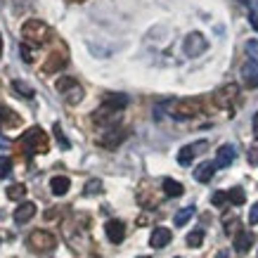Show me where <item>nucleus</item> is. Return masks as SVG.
Here are the masks:
<instances>
[{
  "instance_id": "obj_35",
  "label": "nucleus",
  "mask_w": 258,
  "mask_h": 258,
  "mask_svg": "<svg viewBox=\"0 0 258 258\" xmlns=\"http://www.w3.org/2000/svg\"><path fill=\"white\" fill-rule=\"evenodd\" d=\"M249 22H251V26L258 31V5H253V10H251V15H249Z\"/></svg>"
},
{
  "instance_id": "obj_23",
  "label": "nucleus",
  "mask_w": 258,
  "mask_h": 258,
  "mask_svg": "<svg viewBox=\"0 0 258 258\" xmlns=\"http://www.w3.org/2000/svg\"><path fill=\"white\" fill-rule=\"evenodd\" d=\"M24 197H26V185L15 182V185H10L8 187V199H12V202H22Z\"/></svg>"
},
{
  "instance_id": "obj_9",
  "label": "nucleus",
  "mask_w": 258,
  "mask_h": 258,
  "mask_svg": "<svg viewBox=\"0 0 258 258\" xmlns=\"http://www.w3.org/2000/svg\"><path fill=\"white\" fill-rule=\"evenodd\" d=\"M242 81L246 88H258V62L249 59L242 64Z\"/></svg>"
},
{
  "instance_id": "obj_14",
  "label": "nucleus",
  "mask_w": 258,
  "mask_h": 258,
  "mask_svg": "<svg viewBox=\"0 0 258 258\" xmlns=\"http://www.w3.org/2000/svg\"><path fill=\"white\" fill-rule=\"evenodd\" d=\"M67 67V55H59V52H52V55L45 59V64H43V71L45 74H57L59 69H64Z\"/></svg>"
},
{
  "instance_id": "obj_22",
  "label": "nucleus",
  "mask_w": 258,
  "mask_h": 258,
  "mask_svg": "<svg viewBox=\"0 0 258 258\" xmlns=\"http://www.w3.org/2000/svg\"><path fill=\"white\" fill-rule=\"evenodd\" d=\"M195 216V206H185V209H180L178 213H175V218H173V223H175V227H182L187 225V220Z\"/></svg>"
},
{
  "instance_id": "obj_28",
  "label": "nucleus",
  "mask_w": 258,
  "mask_h": 258,
  "mask_svg": "<svg viewBox=\"0 0 258 258\" xmlns=\"http://www.w3.org/2000/svg\"><path fill=\"white\" fill-rule=\"evenodd\" d=\"M10 173H12V159L0 157V178H10Z\"/></svg>"
},
{
  "instance_id": "obj_5",
  "label": "nucleus",
  "mask_w": 258,
  "mask_h": 258,
  "mask_svg": "<svg viewBox=\"0 0 258 258\" xmlns=\"http://www.w3.org/2000/svg\"><path fill=\"white\" fill-rule=\"evenodd\" d=\"M29 246L33 251H38V253L52 251L57 246V237L52 232H47V230H33L31 235H29Z\"/></svg>"
},
{
  "instance_id": "obj_11",
  "label": "nucleus",
  "mask_w": 258,
  "mask_h": 258,
  "mask_svg": "<svg viewBox=\"0 0 258 258\" xmlns=\"http://www.w3.org/2000/svg\"><path fill=\"white\" fill-rule=\"evenodd\" d=\"M36 216V204L33 202H24L17 206V211H15V223L17 225H24V223H29V220Z\"/></svg>"
},
{
  "instance_id": "obj_34",
  "label": "nucleus",
  "mask_w": 258,
  "mask_h": 258,
  "mask_svg": "<svg viewBox=\"0 0 258 258\" xmlns=\"http://www.w3.org/2000/svg\"><path fill=\"white\" fill-rule=\"evenodd\" d=\"M249 223H251V225H256V223H258V202L251 206V211H249Z\"/></svg>"
},
{
  "instance_id": "obj_7",
  "label": "nucleus",
  "mask_w": 258,
  "mask_h": 258,
  "mask_svg": "<svg viewBox=\"0 0 258 258\" xmlns=\"http://www.w3.org/2000/svg\"><path fill=\"white\" fill-rule=\"evenodd\" d=\"M237 95H239V88H237L235 83H227V86H223L218 93L213 95V100H216V104H218V107L230 109V107H232V102L237 100Z\"/></svg>"
},
{
  "instance_id": "obj_27",
  "label": "nucleus",
  "mask_w": 258,
  "mask_h": 258,
  "mask_svg": "<svg viewBox=\"0 0 258 258\" xmlns=\"http://www.w3.org/2000/svg\"><path fill=\"white\" fill-rule=\"evenodd\" d=\"M52 133H55V138H57V142H59V147H62V149H69V147H71V145H69V140L64 138V133H62V125H59V123H55V125H52Z\"/></svg>"
},
{
  "instance_id": "obj_37",
  "label": "nucleus",
  "mask_w": 258,
  "mask_h": 258,
  "mask_svg": "<svg viewBox=\"0 0 258 258\" xmlns=\"http://www.w3.org/2000/svg\"><path fill=\"white\" fill-rule=\"evenodd\" d=\"M253 138L258 140V111L253 114Z\"/></svg>"
},
{
  "instance_id": "obj_6",
  "label": "nucleus",
  "mask_w": 258,
  "mask_h": 258,
  "mask_svg": "<svg viewBox=\"0 0 258 258\" xmlns=\"http://www.w3.org/2000/svg\"><path fill=\"white\" fill-rule=\"evenodd\" d=\"M206 47H209V40L197 31L187 33V38L182 40V50H185L187 57H199L202 52H206Z\"/></svg>"
},
{
  "instance_id": "obj_2",
  "label": "nucleus",
  "mask_w": 258,
  "mask_h": 258,
  "mask_svg": "<svg viewBox=\"0 0 258 258\" xmlns=\"http://www.w3.org/2000/svg\"><path fill=\"white\" fill-rule=\"evenodd\" d=\"M47 36H50V29H47L45 22H40V19H29V22H24L22 43H26V45H31V47H40L47 40Z\"/></svg>"
},
{
  "instance_id": "obj_31",
  "label": "nucleus",
  "mask_w": 258,
  "mask_h": 258,
  "mask_svg": "<svg viewBox=\"0 0 258 258\" xmlns=\"http://www.w3.org/2000/svg\"><path fill=\"white\" fill-rule=\"evenodd\" d=\"M19 55H22V59H24L26 64H33V47H31V45L22 43V45H19Z\"/></svg>"
},
{
  "instance_id": "obj_20",
  "label": "nucleus",
  "mask_w": 258,
  "mask_h": 258,
  "mask_svg": "<svg viewBox=\"0 0 258 258\" xmlns=\"http://www.w3.org/2000/svg\"><path fill=\"white\" fill-rule=\"evenodd\" d=\"M161 187H164V195L166 197H180L182 192H185V187L180 185L178 180H173V178H164Z\"/></svg>"
},
{
  "instance_id": "obj_29",
  "label": "nucleus",
  "mask_w": 258,
  "mask_h": 258,
  "mask_svg": "<svg viewBox=\"0 0 258 258\" xmlns=\"http://www.w3.org/2000/svg\"><path fill=\"white\" fill-rule=\"evenodd\" d=\"M225 232L227 235H239V232H242V230H239V220L237 218H225Z\"/></svg>"
},
{
  "instance_id": "obj_42",
  "label": "nucleus",
  "mask_w": 258,
  "mask_h": 258,
  "mask_svg": "<svg viewBox=\"0 0 258 258\" xmlns=\"http://www.w3.org/2000/svg\"><path fill=\"white\" fill-rule=\"evenodd\" d=\"M140 258H149V256H140Z\"/></svg>"
},
{
  "instance_id": "obj_13",
  "label": "nucleus",
  "mask_w": 258,
  "mask_h": 258,
  "mask_svg": "<svg viewBox=\"0 0 258 258\" xmlns=\"http://www.w3.org/2000/svg\"><path fill=\"white\" fill-rule=\"evenodd\" d=\"M204 147H206V142H199V145H185V147L178 152V164L180 166H189L192 161H195L197 152L204 149Z\"/></svg>"
},
{
  "instance_id": "obj_30",
  "label": "nucleus",
  "mask_w": 258,
  "mask_h": 258,
  "mask_svg": "<svg viewBox=\"0 0 258 258\" xmlns=\"http://www.w3.org/2000/svg\"><path fill=\"white\" fill-rule=\"evenodd\" d=\"M88 197H93V195H97V192H102V182L97 178H93V180H88V185H86V189H83Z\"/></svg>"
},
{
  "instance_id": "obj_15",
  "label": "nucleus",
  "mask_w": 258,
  "mask_h": 258,
  "mask_svg": "<svg viewBox=\"0 0 258 258\" xmlns=\"http://www.w3.org/2000/svg\"><path fill=\"white\" fill-rule=\"evenodd\" d=\"M0 123L5 125V128H17V125L22 123V116L10 109L8 104H0Z\"/></svg>"
},
{
  "instance_id": "obj_1",
  "label": "nucleus",
  "mask_w": 258,
  "mask_h": 258,
  "mask_svg": "<svg viewBox=\"0 0 258 258\" xmlns=\"http://www.w3.org/2000/svg\"><path fill=\"white\" fill-rule=\"evenodd\" d=\"M19 149H22L26 157H36V154H45L50 149V140H47V133L40 128V125H33L26 133L22 135L19 140Z\"/></svg>"
},
{
  "instance_id": "obj_17",
  "label": "nucleus",
  "mask_w": 258,
  "mask_h": 258,
  "mask_svg": "<svg viewBox=\"0 0 258 258\" xmlns=\"http://www.w3.org/2000/svg\"><path fill=\"white\" fill-rule=\"evenodd\" d=\"M123 138H125L123 131H116V128H114V131H109L107 135H102L100 145L102 147H107V149H114V147H118V145L123 142Z\"/></svg>"
},
{
  "instance_id": "obj_10",
  "label": "nucleus",
  "mask_w": 258,
  "mask_h": 258,
  "mask_svg": "<svg viewBox=\"0 0 258 258\" xmlns=\"http://www.w3.org/2000/svg\"><path fill=\"white\" fill-rule=\"evenodd\" d=\"M237 149L235 145H223V147L216 152V168H227V166L235 161Z\"/></svg>"
},
{
  "instance_id": "obj_12",
  "label": "nucleus",
  "mask_w": 258,
  "mask_h": 258,
  "mask_svg": "<svg viewBox=\"0 0 258 258\" xmlns=\"http://www.w3.org/2000/svg\"><path fill=\"white\" fill-rule=\"evenodd\" d=\"M171 239H173V235L168 227H157V230L152 232V237H149V246H152V249H164Z\"/></svg>"
},
{
  "instance_id": "obj_4",
  "label": "nucleus",
  "mask_w": 258,
  "mask_h": 258,
  "mask_svg": "<svg viewBox=\"0 0 258 258\" xmlns=\"http://www.w3.org/2000/svg\"><path fill=\"white\" fill-rule=\"evenodd\" d=\"M55 88H57V93L67 100V104H79V102L83 100V88L79 86V81L76 79H69V76L57 79Z\"/></svg>"
},
{
  "instance_id": "obj_18",
  "label": "nucleus",
  "mask_w": 258,
  "mask_h": 258,
  "mask_svg": "<svg viewBox=\"0 0 258 258\" xmlns=\"http://www.w3.org/2000/svg\"><path fill=\"white\" fill-rule=\"evenodd\" d=\"M213 173H216V161H204V164L197 166L195 178L199 180V182H209V180L213 178Z\"/></svg>"
},
{
  "instance_id": "obj_16",
  "label": "nucleus",
  "mask_w": 258,
  "mask_h": 258,
  "mask_svg": "<svg viewBox=\"0 0 258 258\" xmlns=\"http://www.w3.org/2000/svg\"><path fill=\"white\" fill-rule=\"evenodd\" d=\"M69 187H71V180L67 175H55V178L50 180V189H52L55 197H64L69 192Z\"/></svg>"
},
{
  "instance_id": "obj_40",
  "label": "nucleus",
  "mask_w": 258,
  "mask_h": 258,
  "mask_svg": "<svg viewBox=\"0 0 258 258\" xmlns=\"http://www.w3.org/2000/svg\"><path fill=\"white\" fill-rule=\"evenodd\" d=\"M237 3H242V5H249V0H237Z\"/></svg>"
},
{
  "instance_id": "obj_25",
  "label": "nucleus",
  "mask_w": 258,
  "mask_h": 258,
  "mask_svg": "<svg viewBox=\"0 0 258 258\" xmlns=\"http://www.w3.org/2000/svg\"><path fill=\"white\" fill-rule=\"evenodd\" d=\"M227 202H232L235 206H242L244 202H246V195H244L242 187H232L230 192H227Z\"/></svg>"
},
{
  "instance_id": "obj_41",
  "label": "nucleus",
  "mask_w": 258,
  "mask_h": 258,
  "mask_svg": "<svg viewBox=\"0 0 258 258\" xmlns=\"http://www.w3.org/2000/svg\"><path fill=\"white\" fill-rule=\"evenodd\" d=\"M69 3H83V0H69Z\"/></svg>"
},
{
  "instance_id": "obj_39",
  "label": "nucleus",
  "mask_w": 258,
  "mask_h": 258,
  "mask_svg": "<svg viewBox=\"0 0 258 258\" xmlns=\"http://www.w3.org/2000/svg\"><path fill=\"white\" fill-rule=\"evenodd\" d=\"M3 50H5V45H3V33H0V57H3Z\"/></svg>"
},
{
  "instance_id": "obj_32",
  "label": "nucleus",
  "mask_w": 258,
  "mask_h": 258,
  "mask_svg": "<svg viewBox=\"0 0 258 258\" xmlns=\"http://www.w3.org/2000/svg\"><path fill=\"white\" fill-rule=\"evenodd\" d=\"M225 202H227V192H213V197H211L213 206H223Z\"/></svg>"
},
{
  "instance_id": "obj_21",
  "label": "nucleus",
  "mask_w": 258,
  "mask_h": 258,
  "mask_svg": "<svg viewBox=\"0 0 258 258\" xmlns=\"http://www.w3.org/2000/svg\"><path fill=\"white\" fill-rule=\"evenodd\" d=\"M102 104L109 107V109H114V111H121L125 104H128V97H125V95H107Z\"/></svg>"
},
{
  "instance_id": "obj_3",
  "label": "nucleus",
  "mask_w": 258,
  "mask_h": 258,
  "mask_svg": "<svg viewBox=\"0 0 258 258\" xmlns=\"http://www.w3.org/2000/svg\"><path fill=\"white\" fill-rule=\"evenodd\" d=\"M166 109H168V114L173 118L187 121V118H195L202 111V104L197 100H175V102H166Z\"/></svg>"
},
{
  "instance_id": "obj_36",
  "label": "nucleus",
  "mask_w": 258,
  "mask_h": 258,
  "mask_svg": "<svg viewBox=\"0 0 258 258\" xmlns=\"http://www.w3.org/2000/svg\"><path fill=\"white\" fill-rule=\"evenodd\" d=\"M249 164L258 166V147H251V152H249Z\"/></svg>"
},
{
  "instance_id": "obj_19",
  "label": "nucleus",
  "mask_w": 258,
  "mask_h": 258,
  "mask_svg": "<svg viewBox=\"0 0 258 258\" xmlns=\"http://www.w3.org/2000/svg\"><path fill=\"white\" fill-rule=\"evenodd\" d=\"M251 244H253V235L251 232H239V235L235 237V251H239V253H246V251L251 249Z\"/></svg>"
},
{
  "instance_id": "obj_8",
  "label": "nucleus",
  "mask_w": 258,
  "mask_h": 258,
  "mask_svg": "<svg viewBox=\"0 0 258 258\" xmlns=\"http://www.w3.org/2000/svg\"><path fill=\"white\" fill-rule=\"evenodd\" d=\"M104 232H107V239H109L111 244H121L125 237V225L121 223V220H107V225H104Z\"/></svg>"
},
{
  "instance_id": "obj_26",
  "label": "nucleus",
  "mask_w": 258,
  "mask_h": 258,
  "mask_svg": "<svg viewBox=\"0 0 258 258\" xmlns=\"http://www.w3.org/2000/svg\"><path fill=\"white\" fill-rule=\"evenodd\" d=\"M202 242H204V230H192L187 235V246H192V249L202 246Z\"/></svg>"
},
{
  "instance_id": "obj_38",
  "label": "nucleus",
  "mask_w": 258,
  "mask_h": 258,
  "mask_svg": "<svg viewBox=\"0 0 258 258\" xmlns=\"http://www.w3.org/2000/svg\"><path fill=\"white\" fill-rule=\"evenodd\" d=\"M8 145H10V142H8V138H3V135H0V149H5V147H8Z\"/></svg>"
},
{
  "instance_id": "obj_24",
  "label": "nucleus",
  "mask_w": 258,
  "mask_h": 258,
  "mask_svg": "<svg viewBox=\"0 0 258 258\" xmlns=\"http://www.w3.org/2000/svg\"><path fill=\"white\" fill-rule=\"evenodd\" d=\"M12 88H15V93H19V95H24L26 100H31L33 95V88L29 86V83H24V81H12Z\"/></svg>"
},
{
  "instance_id": "obj_33",
  "label": "nucleus",
  "mask_w": 258,
  "mask_h": 258,
  "mask_svg": "<svg viewBox=\"0 0 258 258\" xmlns=\"http://www.w3.org/2000/svg\"><path fill=\"white\" fill-rule=\"evenodd\" d=\"M246 52L253 57V62H258V40H249L246 43Z\"/></svg>"
}]
</instances>
